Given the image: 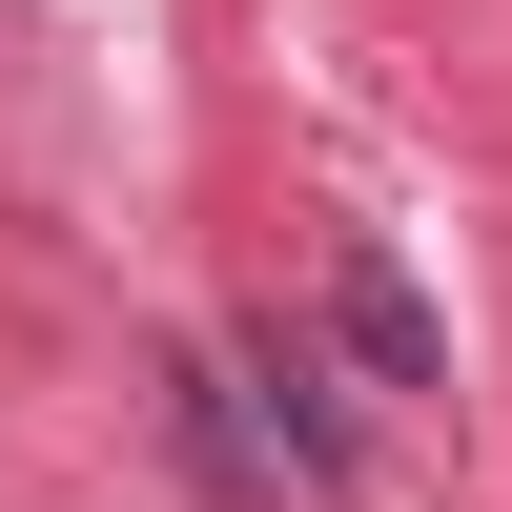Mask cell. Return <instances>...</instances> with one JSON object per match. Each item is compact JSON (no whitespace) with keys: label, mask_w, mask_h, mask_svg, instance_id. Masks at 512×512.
Here are the masks:
<instances>
[{"label":"cell","mask_w":512,"mask_h":512,"mask_svg":"<svg viewBox=\"0 0 512 512\" xmlns=\"http://www.w3.org/2000/svg\"><path fill=\"white\" fill-rule=\"evenodd\" d=\"M328 328H349V369H369V390H451V328H431V287H410L390 267V246H369V226H328Z\"/></svg>","instance_id":"cell-1"}]
</instances>
